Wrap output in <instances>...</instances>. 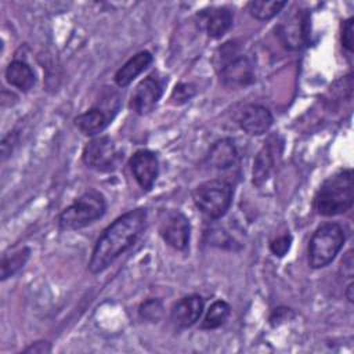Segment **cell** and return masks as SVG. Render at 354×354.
Instances as JSON below:
<instances>
[{"instance_id": "obj_1", "label": "cell", "mask_w": 354, "mask_h": 354, "mask_svg": "<svg viewBox=\"0 0 354 354\" xmlns=\"http://www.w3.org/2000/svg\"><path fill=\"white\" fill-rule=\"evenodd\" d=\"M147 223V210L137 207L129 210L113 220L98 236L91 259L88 261V270L91 274H100L106 270L120 254L131 248Z\"/></svg>"}, {"instance_id": "obj_2", "label": "cell", "mask_w": 354, "mask_h": 354, "mask_svg": "<svg viewBox=\"0 0 354 354\" xmlns=\"http://www.w3.org/2000/svg\"><path fill=\"white\" fill-rule=\"evenodd\" d=\"M354 203V177L351 169H342L328 177L318 188L314 207L318 214L332 217L346 213Z\"/></svg>"}, {"instance_id": "obj_3", "label": "cell", "mask_w": 354, "mask_h": 354, "mask_svg": "<svg viewBox=\"0 0 354 354\" xmlns=\"http://www.w3.org/2000/svg\"><path fill=\"white\" fill-rule=\"evenodd\" d=\"M214 55L216 71L223 86L241 88L254 82V68L250 59L239 53L234 41L224 43Z\"/></svg>"}, {"instance_id": "obj_4", "label": "cell", "mask_w": 354, "mask_h": 354, "mask_svg": "<svg viewBox=\"0 0 354 354\" xmlns=\"http://www.w3.org/2000/svg\"><path fill=\"white\" fill-rule=\"evenodd\" d=\"M106 212V202L102 194L95 189H90L73 201L58 216V225L64 231H75L84 228Z\"/></svg>"}, {"instance_id": "obj_5", "label": "cell", "mask_w": 354, "mask_h": 354, "mask_svg": "<svg viewBox=\"0 0 354 354\" xmlns=\"http://www.w3.org/2000/svg\"><path fill=\"white\" fill-rule=\"evenodd\" d=\"M232 196V184L225 178H212L203 181L192 191V201L195 206L212 220L221 218L230 210Z\"/></svg>"}, {"instance_id": "obj_6", "label": "cell", "mask_w": 354, "mask_h": 354, "mask_svg": "<svg viewBox=\"0 0 354 354\" xmlns=\"http://www.w3.org/2000/svg\"><path fill=\"white\" fill-rule=\"evenodd\" d=\"M344 241V230L337 223H328L318 227L308 242V266L315 270L329 266L342 250Z\"/></svg>"}, {"instance_id": "obj_7", "label": "cell", "mask_w": 354, "mask_h": 354, "mask_svg": "<svg viewBox=\"0 0 354 354\" xmlns=\"http://www.w3.org/2000/svg\"><path fill=\"white\" fill-rule=\"evenodd\" d=\"M84 165L97 171H112L120 162V153L115 142L106 137H97L88 141L82 153Z\"/></svg>"}, {"instance_id": "obj_8", "label": "cell", "mask_w": 354, "mask_h": 354, "mask_svg": "<svg viewBox=\"0 0 354 354\" xmlns=\"http://www.w3.org/2000/svg\"><path fill=\"white\" fill-rule=\"evenodd\" d=\"M191 225L188 217L180 210H167L160 216L159 235L176 250H185L189 243Z\"/></svg>"}, {"instance_id": "obj_9", "label": "cell", "mask_w": 354, "mask_h": 354, "mask_svg": "<svg viewBox=\"0 0 354 354\" xmlns=\"http://www.w3.org/2000/svg\"><path fill=\"white\" fill-rule=\"evenodd\" d=\"M282 46L288 50H299L308 40V14L306 10H296L288 15L277 28Z\"/></svg>"}, {"instance_id": "obj_10", "label": "cell", "mask_w": 354, "mask_h": 354, "mask_svg": "<svg viewBox=\"0 0 354 354\" xmlns=\"http://www.w3.org/2000/svg\"><path fill=\"white\" fill-rule=\"evenodd\" d=\"M163 93V83L156 73L142 79L131 93L129 108L137 115H147L156 106Z\"/></svg>"}, {"instance_id": "obj_11", "label": "cell", "mask_w": 354, "mask_h": 354, "mask_svg": "<svg viewBox=\"0 0 354 354\" xmlns=\"http://www.w3.org/2000/svg\"><path fill=\"white\" fill-rule=\"evenodd\" d=\"M129 165L140 188L149 191L159 174V160L155 152L149 149H138L131 155Z\"/></svg>"}, {"instance_id": "obj_12", "label": "cell", "mask_w": 354, "mask_h": 354, "mask_svg": "<svg viewBox=\"0 0 354 354\" xmlns=\"http://www.w3.org/2000/svg\"><path fill=\"white\" fill-rule=\"evenodd\" d=\"M274 118L268 108L260 104L245 105L236 116V123L241 130L249 136H261L270 130Z\"/></svg>"}, {"instance_id": "obj_13", "label": "cell", "mask_w": 354, "mask_h": 354, "mask_svg": "<svg viewBox=\"0 0 354 354\" xmlns=\"http://www.w3.org/2000/svg\"><path fill=\"white\" fill-rule=\"evenodd\" d=\"M205 308V300L199 295H188L180 299L171 308L170 319L180 328L187 329L192 326L202 315Z\"/></svg>"}, {"instance_id": "obj_14", "label": "cell", "mask_w": 354, "mask_h": 354, "mask_svg": "<svg viewBox=\"0 0 354 354\" xmlns=\"http://www.w3.org/2000/svg\"><path fill=\"white\" fill-rule=\"evenodd\" d=\"M206 160L210 167L227 171L238 167L239 152L231 138H223L210 147Z\"/></svg>"}, {"instance_id": "obj_15", "label": "cell", "mask_w": 354, "mask_h": 354, "mask_svg": "<svg viewBox=\"0 0 354 354\" xmlns=\"http://www.w3.org/2000/svg\"><path fill=\"white\" fill-rule=\"evenodd\" d=\"M232 12L227 7H214L199 12V21L207 36L212 39H220L232 26Z\"/></svg>"}, {"instance_id": "obj_16", "label": "cell", "mask_w": 354, "mask_h": 354, "mask_svg": "<svg viewBox=\"0 0 354 354\" xmlns=\"http://www.w3.org/2000/svg\"><path fill=\"white\" fill-rule=\"evenodd\" d=\"M152 54L149 51H140L127 59L115 73V83L119 87L129 86L138 75H141L151 64H152Z\"/></svg>"}, {"instance_id": "obj_17", "label": "cell", "mask_w": 354, "mask_h": 354, "mask_svg": "<svg viewBox=\"0 0 354 354\" xmlns=\"http://www.w3.org/2000/svg\"><path fill=\"white\" fill-rule=\"evenodd\" d=\"M277 142H272L271 140L263 145V148L256 155L254 163H253V184L256 187H261L271 176L274 167H275V152Z\"/></svg>"}, {"instance_id": "obj_18", "label": "cell", "mask_w": 354, "mask_h": 354, "mask_svg": "<svg viewBox=\"0 0 354 354\" xmlns=\"http://www.w3.org/2000/svg\"><path fill=\"white\" fill-rule=\"evenodd\" d=\"M6 80L15 88L26 93L35 86L36 76L25 61L14 59L6 68Z\"/></svg>"}, {"instance_id": "obj_19", "label": "cell", "mask_w": 354, "mask_h": 354, "mask_svg": "<svg viewBox=\"0 0 354 354\" xmlns=\"http://www.w3.org/2000/svg\"><path fill=\"white\" fill-rule=\"evenodd\" d=\"M75 126L84 136H95L101 133L109 123L106 113L100 108H91L84 113H80L75 118Z\"/></svg>"}, {"instance_id": "obj_20", "label": "cell", "mask_w": 354, "mask_h": 354, "mask_svg": "<svg viewBox=\"0 0 354 354\" xmlns=\"http://www.w3.org/2000/svg\"><path fill=\"white\" fill-rule=\"evenodd\" d=\"M231 307L224 300H216L210 304L206 311V315L201 324L202 329H217L220 328L230 317Z\"/></svg>"}, {"instance_id": "obj_21", "label": "cell", "mask_w": 354, "mask_h": 354, "mask_svg": "<svg viewBox=\"0 0 354 354\" xmlns=\"http://www.w3.org/2000/svg\"><path fill=\"white\" fill-rule=\"evenodd\" d=\"M286 6V1H266V0H253L249 1L246 8L249 14L259 21H268L274 18L282 8Z\"/></svg>"}, {"instance_id": "obj_22", "label": "cell", "mask_w": 354, "mask_h": 354, "mask_svg": "<svg viewBox=\"0 0 354 354\" xmlns=\"http://www.w3.org/2000/svg\"><path fill=\"white\" fill-rule=\"evenodd\" d=\"M30 256L29 248H22L11 256H4L1 260V281L15 275L28 261Z\"/></svg>"}, {"instance_id": "obj_23", "label": "cell", "mask_w": 354, "mask_h": 354, "mask_svg": "<svg viewBox=\"0 0 354 354\" xmlns=\"http://www.w3.org/2000/svg\"><path fill=\"white\" fill-rule=\"evenodd\" d=\"M163 303L160 299H147L138 307V315L147 322H158L163 315Z\"/></svg>"}, {"instance_id": "obj_24", "label": "cell", "mask_w": 354, "mask_h": 354, "mask_svg": "<svg viewBox=\"0 0 354 354\" xmlns=\"http://www.w3.org/2000/svg\"><path fill=\"white\" fill-rule=\"evenodd\" d=\"M196 94V87L192 83H177L171 91L170 100L176 105H181L189 101Z\"/></svg>"}, {"instance_id": "obj_25", "label": "cell", "mask_w": 354, "mask_h": 354, "mask_svg": "<svg viewBox=\"0 0 354 354\" xmlns=\"http://www.w3.org/2000/svg\"><path fill=\"white\" fill-rule=\"evenodd\" d=\"M206 235L209 236V242L214 246H220V248H228V249H234V239L228 236V234L225 231H223L218 227H213L210 228L209 232H206Z\"/></svg>"}, {"instance_id": "obj_26", "label": "cell", "mask_w": 354, "mask_h": 354, "mask_svg": "<svg viewBox=\"0 0 354 354\" xmlns=\"http://www.w3.org/2000/svg\"><path fill=\"white\" fill-rule=\"evenodd\" d=\"M290 243H292V236L289 234H285V235L278 236L270 242V250L274 256L282 257L290 249Z\"/></svg>"}, {"instance_id": "obj_27", "label": "cell", "mask_w": 354, "mask_h": 354, "mask_svg": "<svg viewBox=\"0 0 354 354\" xmlns=\"http://www.w3.org/2000/svg\"><path fill=\"white\" fill-rule=\"evenodd\" d=\"M353 25H354V18L350 17L347 18L343 25H342V46L347 50V51H353Z\"/></svg>"}, {"instance_id": "obj_28", "label": "cell", "mask_w": 354, "mask_h": 354, "mask_svg": "<svg viewBox=\"0 0 354 354\" xmlns=\"http://www.w3.org/2000/svg\"><path fill=\"white\" fill-rule=\"evenodd\" d=\"M17 141V136H15V131H10L7 136L3 137V141H1V155H3V160L7 159L10 155H11V151H12V147Z\"/></svg>"}, {"instance_id": "obj_29", "label": "cell", "mask_w": 354, "mask_h": 354, "mask_svg": "<svg viewBox=\"0 0 354 354\" xmlns=\"http://www.w3.org/2000/svg\"><path fill=\"white\" fill-rule=\"evenodd\" d=\"M50 351H51V344L48 342H44V340L35 342L24 350V353H33V354H46V353H50Z\"/></svg>"}, {"instance_id": "obj_30", "label": "cell", "mask_w": 354, "mask_h": 354, "mask_svg": "<svg viewBox=\"0 0 354 354\" xmlns=\"http://www.w3.org/2000/svg\"><path fill=\"white\" fill-rule=\"evenodd\" d=\"M340 270H343V277H353V250H348L343 257Z\"/></svg>"}, {"instance_id": "obj_31", "label": "cell", "mask_w": 354, "mask_h": 354, "mask_svg": "<svg viewBox=\"0 0 354 354\" xmlns=\"http://www.w3.org/2000/svg\"><path fill=\"white\" fill-rule=\"evenodd\" d=\"M353 290H354V288H353V283L350 282V283L347 285V288H346V297H347V300H348L350 303H353V299H354Z\"/></svg>"}]
</instances>
